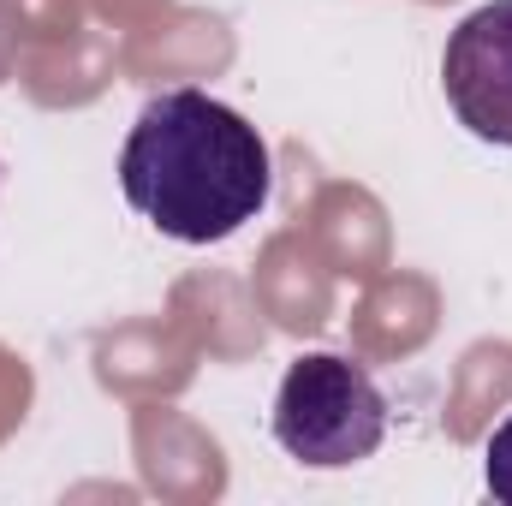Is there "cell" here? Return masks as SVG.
I'll return each instance as SVG.
<instances>
[{
	"label": "cell",
	"instance_id": "cell-1",
	"mask_svg": "<svg viewBox=\"0 0 512 506\" xmlns=\"http://www.w3.org/2000/svg\"><path fill=\"white\" fill-rule=\"evenodd\" d=\"M120 191L155 233L179 245H221L262 215L274 161L239 108L203 90H161L143 102L120 149Z\"/></svg>",
	"mask_w": 512,
	"mask_h": 506
},
{
	"label": "cell",
	"instance_id": "cell-2",
	"mask_svg": "<svg viewBox=\"0 0 512 506\" xmlns=\"http://www.w3.org/2000/svg\"><path fill=\"white\" fill-rule=\"evenodd\" d=\"M387 435V399L376 376L340 352H304L274 393V441L310 471L364 465Z\"/></svg>",
	"mask_w": 512,
	"mask_h": 506
},
{
	"label": "cell",
	"instance_id": "cell-3",
	"mask_svg": "<svg viewBox=\"0 0 512 506\" xmlns=\"http://www.w3.org/2000/svg\"><path fill=\"white\" fill-rule=\"evenodd\" d=\"M441 90L471 137L512 149V0L477 6L447 36Z\"/></svg>",
	"mask_w": 512,
	"mask_h": 506
},
{
	"label": "cell",
	"instance_id": "cell-4",
	"mask_svg": "<svg viewBox=\"0 0 512 506\" xmlns=\"http://www.w3.org/2000/svg\"><path fill=\"white\" fill-rule=\"evenodd\" d=\"M483 477H489V495L501 506H512V417L489 435V453H483Z\"/></svg>",
	"mask_w": 512,
	"mask_h": 506
}]
</instances>
